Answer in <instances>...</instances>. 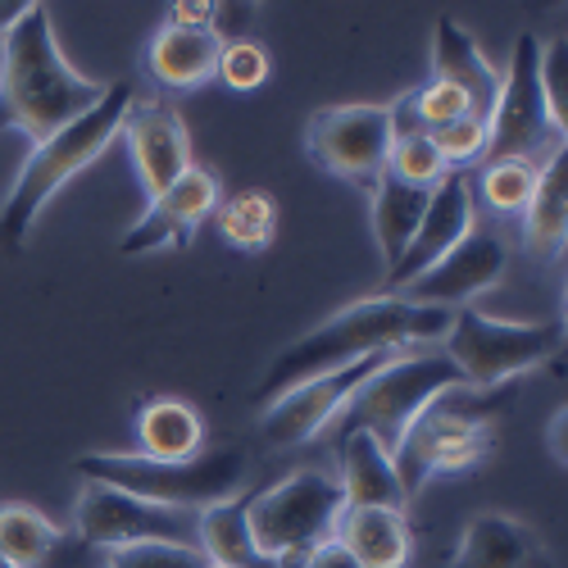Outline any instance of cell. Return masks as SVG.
Returning <instances> with one entry per match:
<instances>
[{
	"label": "cell",
	"instance_id": "d6a6232c",
	"mask_svg": "<svg viewBox=\"0 0 568 568\" xmlns=\"http://www.w3.org/2000/svg\"><path fill=\"white\" fill-rule=\"evenodd\" d=\"M537 78H541V97H546V110H550L555 128L564 132V128H568V45H564V41H550V45H541V64H537Z\"/></svg>",
	"mask_w": 568,
	"mask_h": 568
},
{
	"label": "cell",
	"instance_id": "6da1fadb",
	"mask_svg": "<svg viewBox=\"0 0 568 568\" xmlns=\"http://www.w3.org/2000/svg\"><path fill=\"white\" fill-rule=\"evenodd\" d=\"M455 310H437V305H414L405 296H364L346 310H337L333 318H323L318 327H310L305 337H296L282 351L251 396V405H273L282 392H292L310 377H323L333 368H346L355 359L383 355V351H409L433 337H446Z\"/></svg>",
	"mask_w": 568,
	"mask_h": 568
},
{
	"label": "cell",
	"instance_id": "5bb4252c",
	"mask_svg": "<svg viewBox=\"0 0 568 568\" xmlns=\"http://www.w3.org/2000/svg\"><path fill=\"white\" fill-rule=\"evenodd\" d=\"M468 232H473V182H468V173H455L450 169L433 186L428 210H423V219H418V232H414L409 251L400 255L396 268H387L383 292H377V296H405L409 282L428 273L442 255H450Z\"/></svg>",
	"mask_w": 568,
	"mask_h": 568
},
{
	"label": "cell",
	"instance_id": "74e56055",
	"mask_svg": "<svg viewBox=\"0 0 568 568\" xmlns=\"http://www.w3.org/2000/svg\"><path fill=\"white\" fill-rule=\"evenodd\" d=\"M0 568H14V564H10V559H6V555H0Z\"/></svg>",
	"mask_w": 568,
	"mask_h": 568
},
{
	"label": "cell",
	"instance_id": "e0dca14e",
	"mask_svg": "<svg viewBox=\"0 0 568 568\" xmlns=\"http://www.w3.org/2000/svg\"><path fill=\"white\" fill-rule=\"evenodd\" d=\"M450 568H555V559H550L541 532L528 528L524 518L483 509L464 524Z\"/></svg>",
	"mask_w": 568,
	"mask_h": 568
},
{
	"label": "cell",
	"instance_id": "f1b7e54d",
	"mask_svg": "<svg viewBox=\"0 0 568 568\" xmlns=\"http://www.w3.org/2000/svg\"><path fill=\"white\" fill-rule=\"evenodd\" d=\"M387 173H392L396 182H409V186H437V182H442L450 169H446V160L437 155L433 136L409 132V136H396V141H392Z\"/></svg>",
	"mask_w": 568,
	"mask_h": 568
},
{
	"label": "cell",
	"instance_id": "ffe728a7",
	"mask_svg": "<svg viewBox=\"0 0 568 568\" xmlns=\"http://www.w3.org/2000/svg\"><path fill=\"white\" fill-rule=\"evenodd\" d=\"M219 51H223V41L210 28H173V23H164L146 45V73L160 87L192 91V87H205L214 78Z\"/></svg>",
	"mask_w": 568,
	"mask_h": 568
},
{
	"label": "cell",
	"instance_id": "836d02e7",
	"mask_svg": "<svg viewBox=\"0 0 568 568\" xmlns=\"http://www.w3.org/2000/svg\"><path fill=\"white\" fill-rule=\"evenodd\" d=\"M296 568H359L351 555H346V546L333 537V541H323V546H314Z\"/></svg>",
	"mask_w": 568,
	"mask_h": 568
},
{
	"label": "cell",
	"instance_id": "d4e9b609",
	"mask_svg": "<svg viewBox=\"0 0 568 568\" xmlns=\"http://www.w3.org/2000/svg\"><path fill=\"white\" fill-rule=\"evenodd\" d=\"M78 537H69L60 524H51L41 509L23 500L0 505V555L14 568H51L60 550H69Z\"/></svg>",
	"mask_w": 568,
	"mask_h": 568
},
{
	"label": "cell",
	"instance_id": "ba28073f",
	"mask_svg": "<svg viewBox=\"0 0 568 568\" xmlns=\"http://www.w3.org/2000/svg\"><path fill=\"white\" fill-rule=\"evenodd\" d=\"M559 323L491 318L483 310H455L446 327V359L459 368L464 387H509L528 368H541L559 351Z\"/></svg>",
	"mask_w": 568,
	"mask_h": 568
},
{
	"label": "cell",
	"instance_id": "5b68a950",
	"mask_svg": "<svg viewBox=\"0 0 568 568\" xmlns=\"http://www.w3.org/2000/svg\"><path fill=\"white\" fill-rule=\"evenodd\" d=\"M514 405L505 387H455L423 409L396 442L392 464L405 496L414 500L442 473H468L496 450V423Z\"/></svg>",
	"mask_w": 568,
	"mask_h": 568
},
{
	"label": "cell",
	"instance_id": "1f68e13d",
	"mask_svg": "<svg viewBox=\"0 0 568 568\" xmlns=\"http://www.w3.org/2000/svg\"><path fill=\"white\" fill-rule=\"evenodd\" d=\"M105 568H210V559L196 546H128L110 550Z\"/></svg>",
	"mask_w": 568,
	"mask_h": 568
},
{
	"label": "cell",
	"instance_id": "8d00e7d4",
	"mask_svg": "<svg viewBox=\"0 0 568 568\" xmlns=\"http://www.w3.org/2000/svg\"><path fill=\"white\" fill-rule=\"evenodd\" d=\"M564 405L555 409V418H550V428H546V437H550V455H555V464H564L568 459V450H564Z\"/></svg>",
	"mask_w": 568,
	"mask_h": 568
},
{
	"label": "cell",
	"instance_id": "603a6c76",
	"mask_svg": "<svg viewBox=\"0 0 568 568\" xmlns=\"http://www.w3.org/2000/svg\"><path fill=\"white\" fill-rule=\"evenodd\" d=\"M428 196H433V186H409V182H396L392 173L377 178V186L368 192L373 242H377V255H383L387 268H396L400 255L409 251L418 219H423V210H428Z\"/></svg>",
	"mask_w": 568,
	"mask_h": 568
},
{
	"label": "cell",
	"instance_id": "4fadbf2b",
	"mask_svg": "<svg viewBox=\"0 0 568 568\" xmlns=\"http://www.w3.org/2000/svg\"><path fill=\"white\" fill-rule=\"evenodd\" d=\"M223 201V182L214 169L192 164L173 186H164L160 196L146 201L141 214L119 242V255H155V251H182L192 246L196 227L219 210Z\"/></svg>",
	"mask_w": 568,
	"mask_h": 568
},
{
	"label": "cell",
	"instance_id": "4dcf8cb0",
	"mask_svg": "<svg viewBox=\"0 0 568 568\" xmlns=\"http://www.w3.org/2000/svg\"><path fill=\"white\" fill-rule=\"evenodd\" d=\"M268 73H273V60H268L264 45L251 41V37L227 41L223 51H219V69H214V78H223L232 91H255V87L268 82Z\"/></svg>",
	"mask_w": 568,
	"mask_h": 568
},
{
	"label": "cell",
	"instance_id": "44dd1931",
	"mask_svg": "<svg viewBox=\"0 0 568 568\" xmlns=\"http://www.w3.org/2000/svg\"><path fill=\"white\" fill-rule=\"evenodd\" d=\"M337 541L359 568H405L414 555L409 518L396 509H342Z\"/></svg>",
	"mask_w": 568,
	"mask_h": 568
},
{
	"label": "cell",
	"instance_id": "8fae6325",
	"mask_svg": "<svg viewBox=\"0 0 568 568\" xmlns=\"http://www.w3.org/2000/svg\"><path fill=\"white\" fill-rule=\"evenodd\" d=\"M392 105H327L310 114L305 128V151L310 160L359 192H373L377 178L387 173L392 160Z\"/></svg>",
	"mask_w": 568,
	"mask_h": 568
},
{
	"label": "cell",
	"instance_id": "d6986e66",
	"mask_svg": "<svg viewBox=\"0 0 568 568\" xmlns=\"http://www.w3.org/2000/svg\"><path fill=\"white\" fill-rule=\"evenodd\" d=\"M337 464H342L337 487H342L346 509H396V514H405L409 496L396 478L392 455L377 446V437H368V433L337 437Z\"/></svg>",
	"mask_w": 568,
	"mask_h": 568
},
{
	"label": "cell",
	"instance_id": "cb8c5ba5",
	"mask_svg": "<svg viewBox=\"0 0 568 568\" xmlns=\"http://www.w3.org/2000/svg\"><path fill=\"white\" fill-rule=\"evenodd\" d=\"M564 232H568V146L550 155L537 173V192L524 205V246L537 260L559 255Z\"/></svg>",
	"mask_w": 568,
	"mask_h": 568
},
{
	"label": "cell",
	"instance_id": "83f0119b",
	"mask_svg": "<svg viewBox=\"0 0 568 568\" xmlns=\"http://www.w3.org/2000/svg\"><path fill=\"white\" fill-rule=\"evenodd\" d=\"M537 173L532 164H518V160H500V164H483L478 178V196L496 210V214H524V205L537 192Z\"/></svg>",
	"mask_w": 568,
	"mask_h": 568
},
{
	"label": "cell",
	"instance_id": "484cf974",
	"mask_svg": "<svg viewBox=\"0 0 568 568\" xmlns=\"http://www.w3.org/2000/svg\"><path fill=\"white\" fill-rule=\"evenodd\" d=\"M201 550L210 564L223 568H282L268 555H260V546L246 532V491L201 514Z\"/></svg>",
	"mask_w": 568,
	"mask_h": 568
},
{
	"label": "cell",
	"instance_id": "2e32d148",
	"mask_svg": "<svg viewBox=\"0 0 568 568\" xmlns=\"http://www.w3.org/2000/svg\"><path fill=\"white\" fill-rule=\"evenodd\" d=\"M119 136L128 141V155H132V169H136V182L141 192L160 196L164 186H173L186 169H192V132H186L182 114L169 110V105H155V101H132Z\"/></svg>",
	"mask_w": 568,
	"mask_h": 568
},
{
	"label": "cell",
	"instance_id": "277c9868",
	"mask_svg": "<svg viewBox=\"0 0 568 568\" xmlns=\"http://www.w3.org/2000/svg\"><path fill=\"white\" fill-rule=\"evenodd\" d=\"M73 473L82 483H101L114 491H128L136 500L205 514L232 496H242L251 478V459L236 446H205L192 459H151L136 450H97L78 455Z\"/></svg>",
	"mask_w": 568,
	"mask_h": 568
},
{
	"label": "cell",
	"instance_id": "4316f807",
	"mask_svg": "<svg viewBox=\"0 0 568 568\" xmlns=\"http://www.w3.org/2000/svg\"><path fill=\"white\" fill-rule=\"evenodd\" d=\"M214 214H219V232L236 251H264L277 232V201L268 192H260V186L232 196V201H219Z\"/></svg>",
	"mask_w": 568,
	"mask_h": 568
},
{
	"label": "cell",
	"instance_id": "7a4b0ae2",
	"mask_svg": "<svg viewBox=\"0 0 568 568\" xmlns=\"http://www.w3.org/2000/svg\"><path fill=\"white\" fill-rule=\"evenodd\" d=\"M105 87L110 82L87 78L64 60L51 6L41 0H32L28 14L0 41V132L45 141L91 105H101Z\"/></svg>",
	"mask_w": 568,
	"mask_h": 568
},
{
	"label": "cell",
	"instance_id": "52a82bcc",
	"mask_svg": "<svg viewBox=\"0 0 568 568\" xmlns=\"http://www.w3.org/2000/svg\"><path fill=\"white\" fill-rule=\"evenodd\" d=\"M346 500L337 478L318 468H296L282 483L246 491V532L282 568H296L314 546L337 537V518Z\"/></svg>",
	"mask_w": 568,
	"mask_h": 568
},
{
	"label": "cell",
	"instance_id": "f546056e",
	"mask_svg": "<svg viewBox=\"0 0 568 568\" xmlns=\"http://www.w3.org/2000/svg\"><path fill=\"white\" fill-rule=\"evenodd\" d=\"M433 146H437V155L446 160V169L468 173L473 164L487 160V119L464 114V119L437 128V132H433Z\"/></svg>",
	"mask_w": 568,
	"mask_h": 568
},
{
	"label": "cell",
	"instance_id": "9c48e42d",
	"mask_svg": "<svg viewBox=\"0 0 568 568\" xmlns=\"http://www.w3.org/2000/svg\"><path fill=\"white\" fill-rule=\"evenodd\" d=\"M537 64H541V45L532 32H524L514 41L509 73L500 78V97L487 119V160L483 164L518 160V164L541 169L550 155L564 151V132L555 128V119L546 110Z\"/></svg>",
	"mask_w": 568,
	"mask_h": 568
},
{
	"label": "cell",
	"instance_id": "3957f363",
	"mask_svg": "<svg viewBox=\"0 0 568 568\" xmlns=\"http://www.w3.org/2000/svg\"><path fill=\"white\" fill-rule=\"evenodd\" d=\"M132 101L136 97H132L128 82H110L101 105H91L82 119L64 123L45 141H32L28 160L19 164L14 186L6 192V201H0V251H23L28 246L41 210L51 205L55 192H64L87 164L101 160V151L119 136Z\"/></svg>",
	"mask_w": 568,
	"mask_h": 568
},
{
	"label": "cell",
	"instance_id": "e575fe53",
	"mask_svg": "<svg viewBox=\"0 0 568 568\" xmlns=\"http://www.w3.org/2000/svg\"><path fill=\"white\" fill-rule=\"evenodd\" d=\"M210 19H214L210 0H178V6L169 10V23L173 28H210Z\"/></svg>",
	"mask_w": 568,
	"mask_h": 568
},
{
	"label": "cell",
	"instance_id": "ac0fdd59",
	"mask_svg": "<svg viewBox=\"0 0 568 568\" xmlns=\"http://www.w3.org/2000/svg\"><path fill=\"white\" fill-rule=\"evenodd\" d=\"M433 78L450 82L478 119H491L496 97H500V73L483 55V45L473 41V32L459 28L450 14H442L433 28Z\"/></svg>",
	"mask_w": 568,
	"mask_h": 568
},
{
	"label": "cell",
	"instance_id": "7c38bea8",
	"mask_svg": "<svg viewBox=\"0 0 568 568\" xmlns=\"http://www.w3.org/2000/svg\"><path fill=\"white\" fill-rule=\"evenodd\" d=\"M396 351H383V355H368V359H355L346 368H333L323 377H310V383L282 392L273 405L260 409V437L268 446H305L314 437H323L327 428L337 423V414L346 409V400L368 383V377L383 368Z\"/></svg>",
	"mask_w": 568,
	"mask_h": 568
},
{
	"label": "cell",
	"instance_id": "30bf717a",
	"mask_svg": "<svg viewBox=\"0 0 568 568\" xmlns=\"http://www.w3.org/2000/svg\"><path fill=\"white\" fill-rule=\"evenodd\" d=\"M73 537L101 555L128 550V546H196L201 550V514L136 500L101 483H82L73 505Z\"/></svg>",
	"mask_w": 568,
	"mask_h": 568
},
{
	"label": "cell",
	"instance_id": "9a60e30c",
	"mask_svg": "<svg viewBox=\"0 0 568 568\" xmlns=\"http://www.w3.org/2000/svg\"><path fill=\"white\" fill-rule=\"evenodd\" d=\"M505 268H509V246L500 242V232L473 227L450 255H442L428 273L409 282L405 301L437 305V310H455V305L468 310L473 296H483V292L496 287V282L505 277Z\"/></svg>",
	"mask_w": 568,
	"mask_h": 568
},
{
	"label": "cell",
	"instance_id": "d590c367",
	"mask_svg": "<svg viewBox=\"0 0 568 568\" xmlns=\"http://www.w3.org/2000/svg\"><path fill=\"white\" fill-rule=\"evenodd\" d=\"M28 6H32V0H0V41H6V37H10V28L28 14Z\"/></svg>",
	"mask_w": 568,
	"mask_h": 568
},
{
	"label": "cell",
	"instance_id": "f35d334b",
	"mask_svg": "<svg viewBox=\"0 0 568 568\" xmlns=\"http://www.w3.org/2000/svg\"><path fill=\"white\" fill-rule=\"evenodd\" d=\"M210 568H223V564H210Z\"/></svg>",
	"mask_w": 568,
	"mask_h": 568
},
{
	"label": "cell",
	"instance_id": "7402d4cb",
	"mask_svg": "<svg viewBox=\"0 0 568 568\" xmlns=\"http://www.w3.org/2000/svg\"><path fill=\"white\" fill-rule=\"evenodd\" d=\"M205 450V418L192 400L151 396L136 409V455L151 459H192Z\"/></svg>",
	"mask_w": 568,
	"mask_h": 568
},
{
	"label": "cell",
	"instance_id": "8992f818",
	"mask_svg": "<svg viewBox=\"0 0 568 568\" xmlns=\"http://www.w3.org/2000/svg\"><path fill=\"white\" fill-rule=\"evenodd\" d=\"M455 387H464V377L442 351H396L346 400V409L337 414V423L327 433H333V442L346 437V433H368L392 455L396 442L409 433V423L437 396H446Z\"/></svg>",
	"mask_w": 568,
	"mask_h": 568
}]
</instances>
